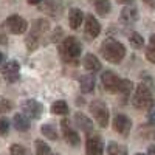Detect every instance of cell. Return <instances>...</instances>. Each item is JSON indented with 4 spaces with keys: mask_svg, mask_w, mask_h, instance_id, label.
<instances>
[{
    "mask_svg": "<svg viewBox=\"0 0 155 155\" xmlns=\"http://www.w3.org/2000/svg\"><path fill=\"white\" fill-rule=\"evenodd\" d=\"M48 31H50V22L47 19H36L31 23V30L28 36L25 37V45H27L28 51H34L41 45Z\"/></svg>",
    "mask_w": 155,
    "mask_h": 155,
    "instance_id": "6da1fadb",
    "label": "cell"
},
{
    "mask_svg": "<svg viewBox=\"0 0 155 155\" xmlns=\"http://www.w3.org/2000/svg\"><path fill=\"white\" fill-rule=\"evenodd\" d=\"M82 53V45L74 36H67L59 45V56L65 64H76Z\"/></svg>",
    "mask_w": 155,
    "mask_h": 155,
    "instance_id": "7a4b0ae2",
    "label": "cell"
},
{
    "mask_svg": "<svg viewBox=\"0 0 155 155\" xmlns=\"http://www.w3.org/2000/svg\"><path fill=\"white\" fill-rule=\"evenodd\" d=\"M101 54L110 64H120L126 58V47L113 37H107L101 44Z\"/></svg>",
    "mask_w": 155,
    "mask_h": 155,
    "instance_id": "3957f363",
    "label": "cell"
},
{
    "mask_svg": "<svg viewBox=\"0 0 155 155\" xmlns=\"http://www.w3.org/2000/svg\"><path fill=\"white\" fill-rule=\"evenodd\" d=\"M132 104L137 109H140V110H147V109L152 107L153 96H152V92H150V87L149 85H146L144 82L137 85L134 98H132Z\"/></svg>",
    "mask_w": 155,
    "mask_h": 155,
    "instance_id": "277c9868",
    "label": "cell"
},
{
    "mask_svg": "<svg viewBox=\"0 0 155 155\" xmlns=\"http://www.w3.org/2000/svg\"><path fill=\"white\" fill-rule=\"evenodd\" d=\"M90 112H92L93 115V118L96 121V124L99 127H107L109 126V107L106 106V102L104 101H101V99H95L90 102Z\"/></svg>",
    "mask_w": 155,
    "mask_h": 155,
    "instance_id": "5b68a950",
    "label": "cell"
},
{
    "mask_svg": "<svg viewBox=\"0 0 155 155\" xmlns=\"http://www.w3.org/2000/svg\"><path fill=\"white\" fill-rule=\"evenodd\" d=\"M3 27L12 34H23L25 31L28 30V23H27V20H25L23 17L14 14V16H9L3 22Z\"/></svg>",
    "mask_w": 155,
    "mask_h": 155,
    "instance_id": "8992f818",
    "label": "cell"
},
{
    "mask_svg": "<svg viewBox=\"0 0 155 155\" xmlns=\"http://www.w3.org/2000/svg\"><path fill=\"white\" fill-rule=\"evenodd\" d=\"M85 155H104V143L98 134H88L85 141Z\"/></svg>",
    "mask_w": 155,
    "mask_h": 155,
    "instance_id": "52a82bcc",
    "label": "cell"
},
{
    "mask_svg": "<svg viewBox=\"0 0 155 155\" xmlns=\"http://www.w3.org/2000/svg\"><path fill=\"white\" fill-rule=\"evenodd\" d=\"M20 107H22V112L31 120H39L44 113V106L36 99H25Z\"/></svg>",
    "mask_w": 155,
    "mask_h": 155,
    "instance_id": "ba28073f",
    "label": "cell"
},
{
    "mask_svg": "<svg viewBox=\"0 0 155 155\" xmlns=\"http://www.w3.org/2000/svg\"><path fill=\"white\" fill-rule=\"evenodd\" d=\"M101 82H102V85H104V88L107 90L109 93H118L120 92L121 79L112 70H106L104 73L101 74Z\"/></svg>",
    "mask_w": 155,
    "mask_h": 155,
    "instance_id": "9c48e42d",
    "label": "cell"
},
{
    "mask_svg": "<svg viewBox=\"0 0 155 155\" xmlns=\"http://www.w3.org/2000/svg\"><path fill=\"white\" fill-rule=\"evenodd\" d=\"M112 124H113V130L118 132L120 135L127 137L129 134H130L132 121H130V118H129V116H126V115H123V113L115 115V118H113Z\"/></svg>",
    "mask_w": 155,
    "mask_h": 155,
    "instance_id": "30bf717a",
    "label": "cell"
},
{
    "mask_svg": "<svg viewBox=\"0 0 155 155\" xmlns=\"http://www.w3.org/2000/svg\"><path fill=\"white\" fill-rule=\"evenodd\" d=\"M2 76L3 79L8 82H17L19 78H20V65L17 61H8L3 68H2Z\"/></svg>",
    "mask_w": 155,
    "mask_h": 155,
    "instance_id": "8fae6325",
    "label": "cell"
},
{
    "mask_svg": "<svg viewBox=\"0 0 155 155\" xmlns=\"http://www.w3.org/2000/svg\"><path fill=\"white\" fill-rule=\"evenodd\" d=\"M61 129H62V135L65 138V141L70 144V146H78L81 143V137L78 134L74 129L70 126L68 120H62L61 121Z\"/></svg>",
    "mask_w": 155,
    "mask_h": 155,
    "instance_id": "7c38bea8",
    "label": "cell"
},
{
    "mask_svg": "<svg viewBox=\"0 0 155 155\" xmlns=\"http://www.w3.org/2000/svg\"><path fill=\"white\" fill-rule=\"evenodd\" d=\"M99 33H101V25H99L98 19L93 14H88L85 17V34L90 39H95L99 36Z\"/></svg>",
    "mask_w": 155,
    "mask_h": 155,
    "instance_id": "4fadbf2b",
    "label": "cell"
},
{
    "mask_svg": "<svg viewBox=\"0 0 155 155\" xmlns=\"http://www.w3.org/2000/svg\"><path fill=\"white\" fill-rule=\"evenodd\" d=\"M74 123H76V126L79 127L82 132H85V134H93V121L90 120V118H87L84 113L76 112V113H74Z\"/></svg>",
    "mask_w": 155,
    "mask_h": 155,
    "instance_id": "5bb4252c",
    "label": "cell"
},
{
    "mask_svg": "<svg viewBox=\"0 0 155 155\" xmlns=\"http://www.w3.org/2000/svg\"><path fill=\"white\" fill-rule=\"evenodd\" d=\"M82 62H84V68H85L88 73H96V71L101 70V62H99V59H98L95 54H92V53L85 54Z\"/></svg>",
    "mask_w": 155,
    "mask_h": 155,
    "instance_id": "9a60e30c",
    "label": "cell"
},
{
    "mask_svg": "<svg viewBox=\"0 0 155 155\" xmlns=\"http://www.w3.org/2000/svg\"><path fill=\"white\" fill-rule=\"evenodd\" d=\"M84 20V12L79 8H71L70 9V14H68V22H70V27L71 30H78L82 25Z\"/></svg>",
    "mask_w": 155,
    "mask_h": 155,
    "instance_id": "2e32d148",
    "label": "cell"
},
{
    "mask_svg": "<svg viewBox=\"0 0 155 155\" xmlns=\"http://www.w3.org/2000/svg\"><path fill=\"white\" fill-rule=\"evenodd\" d=\"M12 123H14L16 130H19V132H27V130H30V127H31L30 118H28L25 113H17V115H14V120H12Z\"/></svg>",
    "mask_w": 155,
    "mask_h": 155,
    "instance_id": "e0dca14e",
    "label": "cell"
},
{
    "mask_svg": "<svg viewBox=\"0 0 155 155\" xmlns=\"http://www.w3.org/2000/svg\"><path fill=\"white\" fill-rule=\"evenodd\" d=\"M79 85H81V90L84 93H92L95 90V76H93V73L81 76L79 78Z\"/></svg>",
    "mask_w": 155,
    "mask_h": 155,
    "instance_id": "ac0fdd59",
    "label": "cell"
},
{
    "mask_svg": "<svg viewBox=\"0 0 155 155\" xmlns=\"http://www.w3.org/2000/svg\"><path fill=\"white\" fill-rule=\"evenodd\" d=\"M121 20L132 25L138 20V9L134 8V6H126L123 11H121Z\"/></svg>",
    "mask_w": 155,
    "mask_h": 155,
    "instance_id": "d6986e66",
    "label": "cell"
},
{
    "mask_svg": "<svg viewBox=\"0 0 155 155\" xmlns=\"http://www.w3.org/2000/svg\"><path fill=\"white\" fill-rule=\"evenodd\" d=\"M92 3L96 9V12L99 16H107L110 9H112V3H110V0H92Z\"/></svg>",
    "mask_w": 155,
    "mask_h": 155,
    "instance_id": "ffe728a7",
    "label": "cell"
},
{
    "mask_svg": "<svg viewBox=\"0 0 155 155\" xmlns=\"http://www.w3.org/2000/svg\"><path fill=\"white\" fill-rule=\"evenodd\" d=\"M132 90H134V82L132 81H129V79H121V84H120V95L123 98V101L126 102V99H129V96H130L132 93Z\"/></svg>",
    "mask_w": 155,
    "mask_h": 155,
    "instance_id": "44dd1931",
    "label": "cell"
},
{
    "mask_svg": "<svg viewBox=\"0 0 155 155\" xmlns=\"http://www.w3.org/2000/svg\"><path fill=\"white\" fill-rule=\"evenodd\" d=\"M107 155H127V147L124 144L110 141L107 144Z\"/></svg>",
    "mask_w": 155,
    "mask_h": 155,
    "instance_id": "7402d4cb",
    "label": "cell"
},
{
    "mask_svg": "<svg viewBox=\"0 0 155 155\" xmlns=\"http://www.w3.org/2000/svg\"><path fill=\"white\" fill-rule=\"evenodd\" d=\"M41 132L45 138L48 140H58V130H56V127L51 124V123H45L41 126Z\"/></svg>",
    "mask_w": 155,
    "mask_h": 155,
    "instance_id": "603a6c76",
    "label": "cell"
},
{
    "mask_svg": "<svg viewBox=\"0 0 155 155\" xmlns=\"http://www.w3.org/2000/svg\"><path fill=\"white\" fill-rule=\"evenodd\" d=\"M51 113L53 115H67L68 113V106L65 101H56L51 104Z\"/></svg>",
    "mask_w": 155,
    "mask_h": 155,
    "instance_id": "cb8c5ba5",
    "label": "cell"
},
{
    "mask_svg": "<svg viewBox=\"0 0 155 155\" xmlns=\"http://www.w3.org/2000/svg\"><path fill=\"white\" fill-rule=\"evenodd\" d=\"M129 42H130V45H134L135 48L144 47V39H143V36H141L140 33H137V31H132L130 34H129Z\"/></svg>",
    "mask_w": 155,
    "mask_h": 155,
    "instance_id": "d4e9b609",
    "label": "cell"
},
{
    "mask_svg": "<svg viewBox=\"0 0 155 155\" xmlns=\"http://www.w3.org/2000/svg\"><path fill=\"white\" fill-rule=\"evenodd\" d=\"M146 58L149 62L155 64V34H152L149 39V45L146 48Z\"/></svg>",
    "mask_w": 155,
    "mask_h": 155,
    "instance_id": "484cf974",
    "label": "cell"
},
{
    "mask_svg": "<svg viewBox=\"0 0 155 155\" xmlns=\"http://www.w3.org/2000/svg\"><path fill=\"white\" fill-rule=\"evenodd\" d=\"M51 147L44 140H36V155H51Z\"/></svg>",
    "mask_w": 155,
    "mask_h": 155,
    "instance_id": "4316f807",
    "label": "cell"
},
{
    "mask_svg": "<svg viewBox=\"0 0 155 155\" xmlns=\"http://www.w3.org/2000/svg\"><path fill=\"white\" fill-rule=\"evenodd\" d=\"M39 5H41V9L45 11L47 14L56 16V6H54V2H53V0H44V2H41Z\"/></svg>",
    "mask_w": 155,
    "mask_h": 155,
    "instance_id": "83f0119b",
    "label": "cell"
},
{
    "mask_svg": "<svg viewBox=\"0 0 155 155\" xmlns=\"http://www.w3.org/2000/svg\"><path fill=\"white\" fill-rule=\"evenodd\" d=\"M12 107H14V104L5 96H0V113H8L12 110Z\"/></svg>",
    "mask_w": 155,
    "mask_h": 155,
    "instance_id": "f1b7e54d",
    "label": "cell"
},
{
    "mask_svg": "<svg viewBox=\"0 0 155 155\" xmlns=\"http://www.w3.org/2000/svg\"><path fill=\"white\" fill-rule=\"evenodd\" d=\"M9 132V121L6 118H0V137H6Z\"/></svg>",
    "mask_w": 155,
    "mask_h": 155,
    "instance_id": "f546056e",
    "label": "cell"
},
{
    "mask_svg": "<svg viewBox=\"0 0 155 155\" xmlns=\"http://www.w3.org/2000/svg\"><path fill=\"white\" fill-rule=\"evenodd\" d=\"M9 152L11 155H25V147L22 144H11Z\"/></svg>",
    "mask_w": 155,
    "mask_h": 155,
    "instance_id": "4dcf8cb0",
    "label": "cell"
},
{
    "mask_svg": "<svg viewBox=\"0 0 155 155\" xmlns=\"http://www.w3.org/2000/svg\"><path fill=\"white\" fill-rule=\"evenodd\" d=\"M147 120H149V124H150V126H155V110H150V112H149Z\"/></svg>",
    "mask_w": 155,
    "mask_h": 155,
    "instance_id": "1f68e13d",
    "label": "cell"
},
{
    "mask_svg": "<svg viewBox=\"0 0 155 155\" xmlns=\"http://www.w3.org/2000/svg\"><path fill=\"white\" fill-rule=\"evenodd\" d=\"M143 2H144L147 6H150V8H153V9H155V0H143Z\"/></svg>",
    "mask_w": 155,
    "mask_h": 155,
    "instance_id": "d6a6232c",
    "label": "cell"
},
{
    "mask_svg": "<svg viewBox=\"0 0 155 155\" xmlns=\"http://www.w3.org/2000/svg\"><path fill=\"white\" fill-rule=\"evenodd\" d=\"M147 155H155V146H150L147 149Z\"/></svg>",
    "mask_w": 155,
    "mask_h": 155,
    "instance_id": "836d02e7",
    "label": "cell"
},
{
    "mask_svg": "<svg viewBox=\"0 0 155 155\" xmlns=\"http://www.w3.org/2000/svg\"><path fill=\"white\" fill-rule=\"evenodd\" d=\"M27 2H28L30 5H39V3L42 2V0H27Z\"/></svg>",
    "mask_w": 155,
    "mask_h": 155,
    "instance_id": "e575fe53",
    "label": "cell"
},
{
    "mask_svg": "<svg viewBox=\"0 0 155 155\" xmlns=\"http://www.w3.org/2000/svg\"><path fill=\"white\" fill-rule=\"evenodd\" d=\"M118 3H130V2H134V0H116Z\"/></svg>",
    "mask_w": 155,
    "mask_h": 155,
    "instance_id": "d590c367",
    "label": "cell"
},
{
    "mask_svg": "<svg viewBox=\"0 0 155 155\" xmlns=\"http://www.w3.org/2000/svg\"><path fill=\"white\" fill-rule=\"evenodd\" d=\"M2 61H3V54H2V53H0V62H2Z\"/></svg>",
    "mask_w": 155,
    "mask_h": 155,
    "instance_id": "8d00e7d4",
    "label": "cell"
},
{
    "mask_svg": "<svg viewBox=\"0 0 155 155\" xmlns=\"http://www.w3.org/2000/svg\"><path fill=\"white\" fill-rule=\"evenodd\" d=\"M135 155H146V153H135Z\"/></svg>",
    "mask_w": 155,
    "mask_h": 155,
    "instance_id": "74e56055",
    "label": "cell"
},
{
    "mask_svg": "<svg viewBox=\"0 0 155 155\" xmlns=\"http://www.w3.org/2000/svg\"><path fill=\"white\" fill-rule=\"evenodd\" d=\"M51 155H58V153H51Z\"/></svg>",
    "mask_w": 155,
    "mask_h": 155,
    "instance_id": "f35d334b",
    "label": "cell"
}]
</instances>
